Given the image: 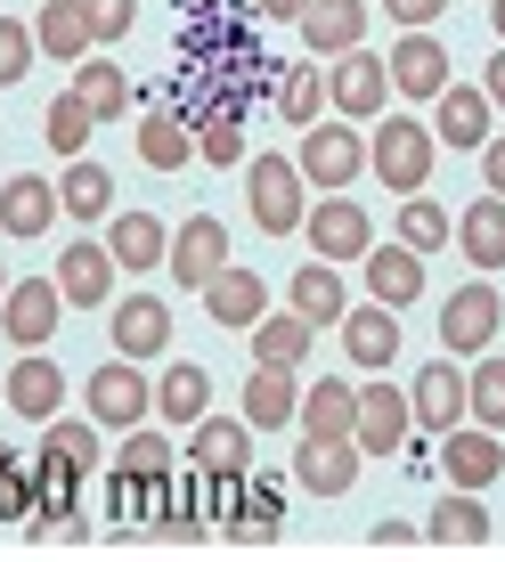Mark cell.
Returning a JSON list of instances; mask_svg holds the SVG:
<instances>
[{
    "label": "cell",
    "mask_w": 505,
    "mask_h": 562,
    "mask_svg": "<svg viewBox=\"0 0 505 562\" xmlns=\"http://www.w3.org/2000/svg\"><path fill=\"white\" fill-rule=\"evenodd\" d=\"M294 481H302L310 497H343L359 481V440H302Z\"/></svg>",
    "instance_id": "23"
},
{
    "label": "cell",
    "mask_w": 505,
    "mask_h": 562,
    "mask_svg": "<svg viewBox=\"0 0 505 562\" xmlns=\"http://www.w3.org/2000/svg\"><path fill=\"white\" fill-rule=\"evenodd\" d=\"M228 538L252 554V547H278V481H252L245 490V506L228 514Z\"/></svg>",
    "instance_id": "37"
},
{
    "label": "cell",
    "mask_w": 505,
    "mask_h": 562,
    "mask_svg": "<svg viewBox=\"0 0 505 562\" xmlns=\"http://www.w3.org/2000/svg\"><path fill=\"white\" fill-rule=\"evenodd\" d=\"M310 342H318V326H310L302 310H261V326H252V367H302Z\"/></svg>",
    "instance_id": "27"
},
{
    "label": "cell",
    "mask_w": 505,
    "mask_h": 562,
    "mask_svg": "<svg viewBox=\"0 0 505 562\" xmlns=\"http://www.w3.org/2000/svg\"><path fill=\"white\" fill-rule=\"evenodd\" d=\"M0 294H9V269H0Z\"/></svg>",
    "instance_id": "57"
},
{
    "label": "cell",
    "mask_w": 505,
    "mask_h": 562,
    "mask_svg": "<svg viewBox=\"0 0 505 562\" xmlns=\"http://www.w3.org/2000/svg\"><path fill=\"white\" fill-rule=\"evenodd\" d=\"M302 164L294 155H252L245 164V204H252V228L261 237H294L302 228Z\"/></svg>",
    "instance_id": "2"
},
{
    "label": "cell",
    "mask_w": 505,
    "mask_h": 562,
    "mask_svg": "<svg viewBox=\"0 0 505 562\" xmlns=\"http://www.w3.org/2000/svg\"><path fill=\"white\" fill-rule=\"evenodd\" d=\"M407 416H416V432H457V424L473 416V408H464V367H457L449 351L407 383Z\"/></svg>",
    "instance_id": "9"
},
{
    "label": "cell",
    "mask_w": 505,
    "mask_h": 562,
    "mask_svg": "<svg viewBox=\"0 0 505 562\" xmlns=\"http://www.w3.org/2000/svg\"><path fill=\"white\" fill-rule=\"evenodd\" d=\"M359 269H367V294H375L383 310L424 302V254H407V245H367Z\"/></svg>",
    "instance_id": "15"
},
{
    "label": "cell",
    "mask_w": 505,
    "mask_h": 562,
    "mask_svg": "<svg viewBox=\"0 0 505 562\" xmlns=\"http://www.w3.org/2000/svg\"><path fill=\"white\" fill-rule=\"evenodd\" d=\"M407 432H416V416H407V392H392V383H375V392H359V424H351L359 457H392V449H400Z\"/></svg>",
    "instance_id": "14"
},
{
    "label": "cell",
    "mask_w": 505,
    "mask_h": 562,
    "mask_svg": "<svg viewBox=\"0 0 505 562\" xmlns=\"http://www.w3.org/2000/svg\"><path fill=\"white\" fill-rule=\"evenodd\" d=\"M400 245L407 254H440V245H449V212H440L433 196H407L400 204Z\"/></svg>",
    "instance_id": "43"
},
{
    "label": "cell",
    "mask_w": 505,
    "mask_h": 562,
    "mask_svg": "<svg viewBox=\"0 0 505 562\" xmlns=\"http://www.w3.org/2000/svg\"><path fill=\"white\" fill-rule=\"evenodd\" d=\"M490 25H497V42H505V0H490Z\"/></svg>",
    "instance_id": "56"
},
{
    "label": "cell",
    "mask_w": 505,
    "mask_h": 562,
    "mask_svg": "<svg viewBox=\"0 0 505 562\" xmlns=\"http://www.w3.org/2000/svg\"><path fill=\"white\" fill-rule=\"evenodd\" d=\"M188 147H197V131H188L171 106H155L147 123H139V155H147V171H180V164H188Z\"/></svg>",
    "instance_id": "36"
},
{
    "label": "cell",
    "mask_w": 505,
    "mask_h": 562,
    "mask_svg": "<svg viewBox=\"0 0 505 562\" xmlns=\"http://www.w3.org/2000/svg\"><path fill=\"white\" fill-rule=\"evenodd\" d=\"M106 521H114V547H131V530H139V473H123V464L106 473Z\"/></svg>",
    "instance_id": "46"
},
{
    "label": "cell",
    "mask_w": 505,
    "mask_h": 562,
    "mask_svg": "<svg viewBox=\"0 0 505 562\" xmlns=\"http://www.w3.org/2000/svg\"><path fill=\"white\" fill-rule=\"evenodd\" d=\"M464 408H473V424L505 432V359H490V351H481L473 367H464Z\"/></svg>",
    "instance_id": "38"
},
{
    "label": "cell",
    "mask_w": 505,
    "mask_h": 562,
    "mask_svg": "<svg viewBox=\"0 0 505 562\" xmlns=\"http://www.w3.org/2000/svg\"><path fill=\"white\" fill-rule=\"evenodd\" d=\"M294 164H302L310 188H326V196H335V188H351L359 171H367V139H359L351 123H310L302 147H294Z\"/></svg>",
    "instance_id": "5"
},
{
    "label": "cell",
    "mask_w": 505,
    "mask_h": 562,
    "mask_svg": "<svg viewBox=\"0 0 505 562\" xmlns=\"http://www.w3.org/2000/svg\"><path fill=\"white\" fill-rule=\"evenodd\" d=\"M57 204H66V221H106V212H114V171L74 155L66 180H57Z\"/></svg>",
    "instance_id": "35"
},
{
    "label": "cell",
    "mask_w": 505,
    "mask_h": 562,
    "mask_svg": "<svg viewBox=\"0 0 505 562\" xmlns=\"http://www.w3.org/2000/svg\"><path fill=\"white\" fill-rule=\"evenodd\" d=\"M424 538H433V547L440 554H481V547H490V514H481V497L473 490H449V497H440V506H433V521H424Z\"/></svg>",
    "instance_id": "24"
},
{
    "label": "cell",
    "mask_w": 505,
    "mask_h": 562,
    "mask_svg": "<svg viewBox=\"0 0 505 562\" xmlns=\"http://www.w3.org/2000/svg\"><path fill=\"white\" fill-rule=\"evenodd\" d=\"M285 310H302L310 326H343V310H351V302H343L335 261H318V254H310V261L294 269V285H285Z\"/></svg>",
    "instance_id": "30"
},
{
    "label": "cell",
    "mask_w": 505,
    "mask_h": 562,
    "mask_svg": "<svg viewBox=\"0 0 505 562\" xmlns=\"http://www.w3.org/2000/svg\"><path fill=\"white\" fill-rule=\"evenodd\" d=\"M245 449H252L245 416H197V432H188V457H197L204 473H245Z\"/></svg>",
    "instance_id": "31"
},
{
    "label": "cell",
    "mask_w": 505,
    "mask_h": 562,
    "mask_svg": "<svg viewBox=\"0 0 505 562\" xmlns=\"http://www.w3.org/2000/svg\"><path fill=\"white\" fill-rule=\"evenodd\" d=\"M90 131H99V114L74 99V90H66V99H49V114H42V139H49L57 155H82V147H90Z\"/></svg>",
    "instance_id": "41"
},
{
    "label": "cell",
    "mask_w": 505,
    "mask_h": 562,
    "mask_svg": "<svg viewBox=\"0 0 505 562\" xmlns=\"http://www.w3.org/2000/svg\"><path fill=\"white\" fill-rule=\"evenodd\" d=\"M383 9H392L400 25H407V33H433V16L449 9V0H383Z\"/></svg>",
    "instance_id": "51"
},
{
    "label": "cell",
    "mask_w": 505,
    "mask_h": 562,
    "mask_svg": "<svg viewBox=\"0 0 505 562\" xmlns=\"http://www.w3.org/2000/svg\"><path fill=\"white\" fill-rule=\"evenodd\" d=\"M481 99L505 106V42H497V57H490V74H481Z\"/></svg>",
    "instance_id": "54"
},
{
    "label": "cell",
    "mask_w": 505,
    "mask_h": 562,
    "mask_svg": "<svg viewBox=\"0 0 505 562\" xmlns=\"http://www.w3.org/2000/svg\"><path fill=\"white\" fill-rule=\"evenodd\" d=\"M57 294H66V310H106L114 302V254L90 237H74L66 254H57Z\"/></svg>",
    "instance_id": "11"
},
{
    "label": "cell",
    "mask_w": 505,
    "mask_h": 562,
    "mask_svg": "<svg viewBox=\"0 0 505 562\" xmlns=\"http://www.w3.org/2000/svg\"><path fill=\"white\" fill-rule=\"evenodd\" d=\"M204 310H212V326H228V335H252V326H261V310H269V285H261V269L228 261L221 278L204 285Z\"/></svg>",
    "instance_id": "12"
},
{
    "label": "cell",
    "mask_w": 505,
    "mask_h": 562,
    "mask_svg": "<svg viewBox=\"0 0 505 562\" xmlns=\"http://www.w3.org/2000/svg\"><path fill=\"white\" fill-rule=\"evenodd\" d=\"M497 326H505L497 285L473 278V285H457V294H449V310H440V351H449V359H481L497 342Z\"/></svg>",
    "instance_id": "4"
},
{
    "label": "cell",
    "mask_w": 505,
    "mask_h": 562,
    "mask_svg": "<svg viewBox=\"0 0 505 562\" xmlns=\"http://www.w3.org/2000/svg\"><path fill=\"white\" fill-rule=\"evenodd\" d=\"M490 99L481 90H464V82H449L433 99V139H449V147H490Z\"/></svg>",
    "instance_id": "26"
},
{
    "label": "cell",
    "mask_w": 505,
    "mask_h": 562,
    "mask_svg": "<svg viewBox=\"0 0 505 562\" xmlns=\"http://www.w3.org/2000/svg\"><path fill=\"white\" fill-rule=\"evenodd\" d=\"M57 310H66V294H57V278H25L0 294V335L16 342V351H42V342L57 335Z\"/></svg>",
    "instance_id": "8"
},
{
    "label": "cell",
    "mask_w": 505,
    "mask_h": 562,
    "mask_svg": "<svg viewBox=\"0 0 505 562\" xmlns=\"http://www.w3.org/2000/svg\"><path fill=\"white\" fill-rule=\"evenodd\" d=\"M383 99H392V66L367 49H343V66L326 74V106L343 114V123H375Z\"/></svg>",
    "instance_id": "7"
},
{
    "label": "cell",
    "mask_w": 505,
    "mask_h": 562,
    "mask_svg": "<svg viewBox=\"0 0 505 562\" xmlns=\"http://www.w3.org/2000/svg\"><path fill=\"white\" fill-rule=\"evenodd\" d=\"M82 16H90V42H123L131 33V16H139V0H82Z\"/></svg>",
    "instance_id": "49"
},
{
    "label": "cell",
    "mask_w": 505,
    "mask_h": 562,
    "mask_svg": "<svg viewBox=\"0 0 505 562\" xmlns=\"http://www.w3.org/2000/svg\"><path fill=\"white\" fill-rule=\"evenodd\" d=\"M33 497H42V481H33V457H0V521H33Z\"/></svg>",
    "instance_id": "45"
},
{
    "label": "cell",
    "mask_w": 505,
    "mask_h": 562,
    "mask_svg": "<svg viewBox=\"0 0 505 562\" xmlns=\"http://www.w3.org/2000/svg\"><path fill=\"white\" fill-rule=\"evenodd\" d=\"M245 506V473H204L197 464V514H204V530H228V514Z\"/></svg>",
    "instance_id": "44"
},
{
    "label": "cell",
    "mask_w": 505,
    "mask_h": 562,
    "mask_svg": "<svg viewBox=\"0 0 505 562\" xmlns=\"http://www.w3.org/2000/svg\"><path fill=\"white\" fill-rule=\"evenodd\" d=\"M440 440H449V449H440V464H449V490H490V481H497L505 449H497L490 424H457V432H440Z\"/></svg>",
    "instance_id": "18"
},
{
    "label": "cell",
    "mask_w": 505,
    "mask_h": 562,
    "mask_svg": "<svg viewBox=\"0 0 505 562\" xmlns=\"http://www.w3.org/2000/svg\"><path fill=\"white\" fill-rule=\"evenodd\" d=\"M164 269L188 285V294H204V285L228 269V228L212 221V212H188V221L171 228V254H164Z\"/></svg>",
    "instance_id": "6"
},
{
    "label": "cell",
    "mask_w": 505,
    "mask_h": 562,
    "mask_svg": "<svg viewBox=\"0 0 505 562\" xmlns=\"http://www.w3.org/2000/svg\"><path fill=\"white\" fill-rule=\"evenodd\" d=\"M57 180H42V171H16L9 188H0V228L9 237H49V221H57Z\"/></svg>",
    "instance_id": "19"
},
{
    "label": "cell",
    "mask_w": 505,
    "mask_h": 562,
    "mask_svg": "<svg viewBox=\"0 0 505 562\" xmlns=\"http://www.w3.org/2000/svg\"><path fill=\"white\" fill-rule=\"evenodd\" d=\"M106 254L123 261V269H164L171 228L155 221V212H106Z\"/></svg>",
    "instance_id": "25"
},
{
    "label": "cell",
    "mask_w": 505,
    "mask_h": 562,
    "mask_svg": "<svg viewBox=\"0 0 505 562\" xmlns=\"http://www.w3.org/2000/svg\"><path fill=\"white\" fill-rule=\"evenodd\" d=\"M310 0H261V16H302Z\"/></svg>",
    "instance_id": "55"
},
{
    "label": "cell",
    "mask_w": 505,
    "mask_h": 562,
    "mask_svg": "<svg viewBox=\"0 0 505 562\" xmlns=\"http://www.w3.org/2000/svg\"><path fill=\"white\" fill-rule=\"evenodd\" d=\"M383 66H392V90H400V99H424V106H433L440 90H449V49H440L433 33H400V49L383 57Z\"/></svg>",
    "instance_id": "13"
},
{
    "label": "cell",
    "mask_w": 505,
    "mask_h": 562,
    "mask_svg": "<svg viewBox=\"0 0 505 562\" xmlns=\"http://www.w3.org/2000/svg\"><path fill=\"white\" fill-rule=\"evenodd\" d=\"M74 99L99 114V123H123V106L139 99V90H131L123 66H106V57H82V66H74Z\"/></svg>",
    "instance_id": "34"
},
{
    "label": "cell",
    "mask_w": 505,
    "mask_h": 562,
    "mask_svg": "<svg viewBox=\"0 0 505 562\" xmlns=\"http://www.w3.org/2000/svg\"><path fill=\"white\" fill-rule=\"evenodd\" d=\"M302 440H351V424H359V392L343 375H318V383H302Z\"/></svg>",
    "instance_id": "16"
},
{
    "label": "cell",
    "mask_w": 505,
    "mask_h": 562,
    "mask_svg": "<svg viewBox=\"0 0 505 562\" xmlns=\"http://www.w3.org/2000/svg\"><path fill=\"white\" fill-rule=\"evenodd\" d=\"M302 228H310V254L318 261H359L375 245V221L351 196H318V212H302Z\"/></svg>",
    "instance_id": "10"
},
{
    "label": "cell",
    "mask_w": 505,
    "mask_h": 562,
    "mask_svg": "<svg viewBox=\"0 0 505 562\" xmlns=\"http://www.w3.org/2000/svg\"><path fill=\"white\" fill-rule=\"evenodd\" d=\"M457 254L473 269H505V196H473L457 212Z\"/></svg>",
    "instance_id": "28"
},
{
    "label": "cell",
    "mask_w": 505,
    "mask_h": 562,
    "mask_svg": "<svg viewBox=\"0 0 505 562\" xmlns=\"http://www.w3.org/2000/svg\"><path fill=\"white\" fill-rule=\"evenodd\" d=\"M343 351H351V367H392V351H400V310H383L375 294H367L359 310H343Z\"/></svg>",
    "instance_id": "21"
},
{
    "label": "cell",
    "mask_w": 505,
    "mask_h": 562,
    "mask_svg": "<svg viewBox=\"0 0 505 562\" xmlns=\"http://www.w3.org/2000/svg\"><path fill=\"white\" fill-rule=\"evenodd\" d=\"M367 547H375V554H407V547H416V530H407V521H375Z\"/></svg>",
    "instance_id": "52"
},
{
    "label": "cell",
    "mask_w": 505,
    "mask_h": 562,
    "mask_svg": "<svg viewBox=\"0 0 505 562\" xmlns=\"http://www.w3.org/2000/svg\"><path fill=\"white\" fill-rule=\"evenodd\" d=\"M123 473H171V440L164 432H139V424H131V440H123Z\"/></svg>",
    "instance_id": "48"
},
{
    "label": "cell",
    "mask_w": 505,
    "mask_h": 562,
    "mask_svg": "<svg viewBox=\"0 0 505 562\" xmlns=\"http://www.w3.org/2000/svg\"><path fill=\"white\" fill-rule=\"evenodd\" d=\"M481 171H490V196H505V131H490V147H481Z\"/></svg>",
    "instance_id": "53"
},
{
    "label": "cell",
    "mask_w": 505,
    "mask_h": 562,
    "mask_svg": "<svg viewBox=\"0 0 505 562\" xmlns=\"http://www.w3.org/2000/svg\"><path fill=\"white\" fill-rule=\"evenodd\" d=\"M82 400H90V424H99V432H131V424H147V408H155V383L139 375V359L114 351L99 375L82 383Z\"/></svg>",
    "instance_id": "3"
},
{
    "label": "cell",
    "mask_w": 505,
    "mask_h": 562,
    "mask_svg": "<svg viewBox=\"0 0 505 562\" xmlns=\"http://www.w3.org/2000/svg\"><path fill=\"white\" fill-rule=\"evenodd\" d=\"M433 123H416V114H383V131L367 139V171H375L392 196H424V180H433Z\"/></svg>",
    "instance_id": "1"
},
{
    "label": "cell",
    "mask_w": 505,
    "mask_h": 562,
    "mask_svg": "<svg viewBox=\"0 0 505 562\" xmlns=\"http://www.w3.org/2000/svg\"><path fill=\"white\" fill-rule=\"evenodd\" d=\"M171 521V473H139V530H164Z\"/></svg>",
    "instance_id": "50"
},
{
    "label": "cell",
    "mask_w": 505,
    "mask_h": 562,
    "mask_svg": "<svg viewBox=\"0 0 505 562\" xmlns=\"http://www.w3.org/2000/svg\"><path fill=\"white\" fill-rule=\"evenodd\" d=\"M0 400H9L25 424H49L57 416V400H66V375H57V359H42V351H25L9 367V383H0Z\"/></svg>",
    "instance_id": "17"
},
{
    "label": "cell",
    "mask_w": 505,
    "mask_h": 562,
    "mask_svg": "<svg viewBox=\"0 0 505 562\" xmlns=\"http://www.w3.org/2000/svg\"><path fill=\"white\" fill-rule=\"evenodd\" d=\"M318 106H326V74H318V57H310V66H285V82H278V114L294 131H310L318 123Z\"/></svg>",
    "instance_id": "40"
},
{
    "label": "cell",
    "mask_w": 505,
    "mask_h": 562,
    "mask_svg": "<svg viewBox=\"0 0 505 562\" xmlns=\"http://www.w3.org/2000/svg\"><path fill=\"white\" fill-rule=\"evenodd\" d=\"M294 25H302L310 57H343V49H359V33H367V0H310Z\"/></svg>",
    "instance_id": "20"
},
{
    "label": "cell",
    "mask_w": 505,
    "mask_h": 562,
    "mask_svg": "<svg viewBox=\"0 0 505 562\" xmlns=\"http://www.w3.org/2000/svg\"><path fill=\"white\" fill-rule=\"evenodd\" d=\"M33 42H42L57 66H82L90 49V16H82V0H42V16H33Z\"/></svg>",
    "instance_id": "32"
},
{
    "label": "cell",
    "mask_w": 505,
    "mask_h": 562,
    "mask_svg": "<svg viewBox=\"0 0 505 562\" xmlns=\"http://www.w3.org/2000/svg\"><path fill=\"white\" fill-rule=\"evenodd\" d=\"M33 49H42V42H33V25L0 16V90H9V82H25V74H33Z\"/></svg>",
    "instance_id": "47"
},
{
    "label": "cell",
    "mask_w": 505,
    "mask_h": 562,
    "mask_svg": "<svg viewBox=\"0 0 505 562\" xmlns=\"http://www.w3.org/2000/svg\"><path fill=\"white\" fill-rule=\"evenodd\" d=\"M197 155H204V164H221V171H245V123H237V106H221V114H204V123H197Z\"/></svg>",
    "instance_id": "42"
},
{
    "label": "cell",
    "mask_w": 505,
    "mask_h": 562,
    "mask_svg": "<svg viewBox=\"0 0 505 562\" xmlns=\"http://www.w3.org/2000/svg\"><path fill=\"white\" fill-rule=\"evenodd\" d=\"M294 416H302L294 367H252V375H245V424H252V432H278V424H294Z\"/></svg>",
    "instance_id": "22"
},
{
    "label": "cell",
    "mask_w": 505,
    "mask_h": 562,
    "mask_svg": "<svg viewBox=\"0 0 505 562\" xmlns=\"http://www.w3.org/2000/svg\"><path fill=\"white\" fill-rule=\"evenodd\" d=\"M106 335H114V351H123V359H155V351L171 342V310L155 302V294H131L123 310H114Z\"/></svg>",
    "instance_id": "29"
},
{
    "label": "cell",
    "mask_w": 505,
    "mask_h": 562,
    "mask_svg": "<svg viewBox=\"0 0 505 562\" xmlns=\"http://www.w3.org/2000/svg\"><path fill=\"white\" fill-rule=\"evenodd\" d=\"M42 449L66 457L74 473H99V424H90V416H49L42 424Z\"/></svg>",
    "instance_id": "39"
},
{
    "label": "cell",
    "mask_w": 505,
    "mask_h": 562,
    "mask_svg": "<svg viewBox=\"0 0 505 562\" xmlns=\"http://www.w3.org/2000/svg\"><path fill=\"white\" fill-rule=\"evenodd\" d=\"M204 408H212V375L197 359H171L164 383H155V416H164V424H197Z\"/></svg>",
    "instance_id": "33"
}]
</instances>
